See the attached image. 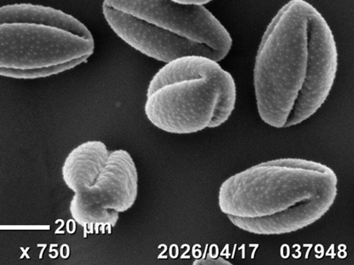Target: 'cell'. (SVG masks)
I'll list each match as a JSON object with an SVG mask.
<instances>
[{
	"instance_id": "cell-7",
	"label": "cell",
	"mask_w": 354,
	"mask_h": 265,
	"mask_svg": "<svg viewBox=\"0 0 354 265\" xmlns=\"http://www.w3.org/2000/svg\"><path fill=\"white\" fill-rule=\"evenodd\" d=\"M173 1L177 3H181V4L185 5H198L205 6L213 1V0H173Z\"/></svg>"
},
{
	"instance_id": "cell-6",
	"label": "cell",
	"mask_w": 354,
	"mask_h": 265,
	"mask_svg": "<svg viewBox=\"0 0 354 265\" xmlns=\"http://www.w3.org/2000/svg\"><path fill=\"white\" fill-rule=\"evenodd\" d=\"M138 194L137 166L127 150H110L105 164L90 182L74 193L71 213L91 233H111L119 214L134 205Z\"/></svg>"
},
{
	"instance_id": "cell-2",
	"label": "cell",
	"mask_w": 354,
	"mask_h": 265,
	"mask_svg": "<svg viewBox=\"0 0 354 265\" xmlns=\"http://www.w3.org/2000/svg\"><path fill=\"white\" fill-rule=\"evenodd\" d=\"M337 183L336 173L324 164L296 157L270 160L224 181L218 204L243 231L286 235L313 225L330 210Z\"/></svg>"
},
{
	"instance_id": "cell-1",
	"label": "cell",
	"mask_w": 354,
	"mask_h": 265,
	"mask_svg": "<svg viewBox=\"0 0 354 265\" xmlns=\"http://www.w3.org/2000/svg\"><path fill=\"white\" fill-rule=\"evenodd\" d=\"M338 52L326 19L306 0H290L266 28L256 53L259 115L276 128L315 115L336 80Z\"/></svg>"
},
{
	"instance_id": "cell-4",
	"label": "cell",
	"mask_w": 354,
	"mask_h": 265,
	"mask_svg": "<svg viewBox=\"0 0 354 265\" xmlns=\"http://www.w3.org/2000/svg\"><path fill=\"white\" fill-rule=\"evenodd\" d=\"M94 50L90 30L68 12L31 3L0 6V77H53L84 64Z\"/></svg>"
},
{
	"instance_id": "cell-5",
	"label": "cell",
	"mask_w": 354,
	"mask_h": 265,
	"mask_svg": "<svg viewBox=\"0 0 354 265\" xmlns=\"http://www.w3.org/2000/svg\"><path fill=\"white\" fill-rule=\"evenodd\" d=\"M236 102V83L229 72L213 59L187 56L167 63L155 74L145 112L160 130L191 135L224 124Z\"/></svg>"
},
{
	"instance_id": "cell-3",
	"label": "cell",
	"mask_w": 354,
	"mask_h": 265,
	"mask_svg": "<svg viewBox=\"0 0 354 265\" xmlns=\"http://www.w3.org/2000/svg\"><path fill=\"white\" fill-rule=\"evenodd\" d=\"M102 12L119 39L165 64L187 56L220 62L232 50L229 31L204 6L173 0H103Z\"/></svg>"
}]
</instances>
